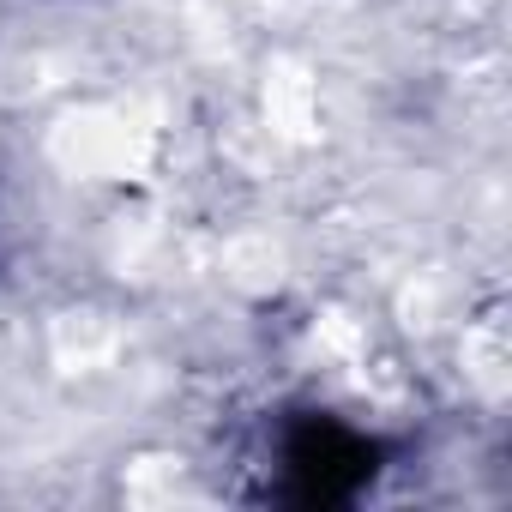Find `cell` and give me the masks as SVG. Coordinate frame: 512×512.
I'll use <instances>...</instances> for the list:
<instances>
[{"mask_svg":"<svg viewBox=\"0 0 512 512\" xmlns=\"http://www.w3.org/2000/svg\"><path fill=\"white\" fill-rule=\"evenodd\" d=\"M362 464H368V446H362L356 434H344V428L314 422V428H302V434L290 440V470L302 476V494H308V500L344 494V488L362 476Z\"/></svg>","mask_w":512,"mask_h":512,"instance_id":"6da1fadb","label":"cell"}]
</instances>
